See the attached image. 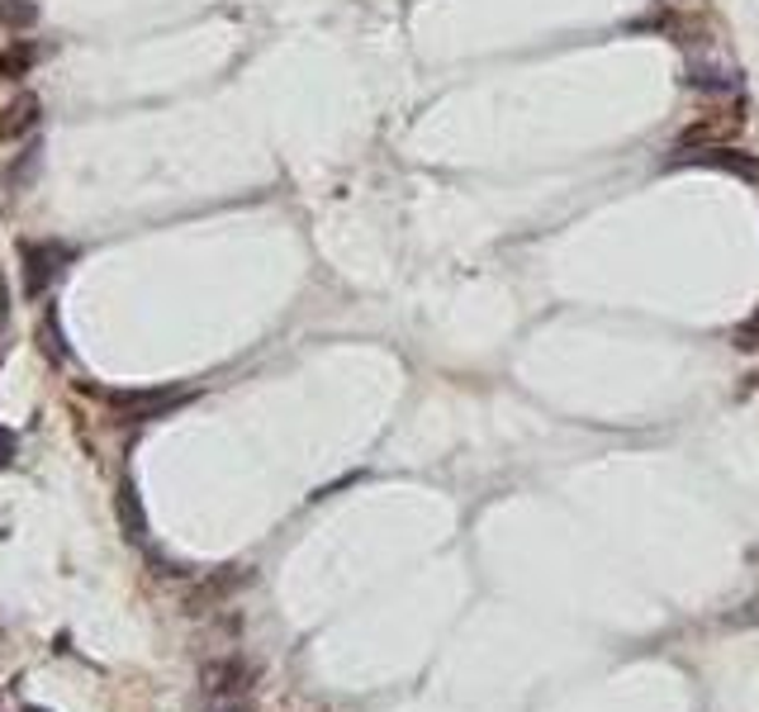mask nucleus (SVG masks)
Returning a JSON list of instances; mask_svg holds the SVG:
<instances>
[{
    "mask_svg": "<svg viewBox=\"0 0 759 712\" xmlns=\"http://www.w3.org/2000/svg\"><path fill=\"white\" fill-rule=\"evenodd\" d=\"M256 684V669L252 661H242V655H223V661H209L199 669V689H205L214 703H233Z\"/></svg>",
    "mask_w": 759,
    "mask_h": 712,
    "instance_id": "1",
    "label": "nucleus"
},
{
    "mask_svg": "<svg viewBox=\"0 0 759 712\" xmlns=\"http://www.w3.org/2000/svg\"><path fill=\"white\" fill-rule=\"evenodd\" d=\"M248 579H252L248 565H219V570H209L199 584H191V594H185V612H209V608L228 604V598H233Z\"/></svg>",
    "mask_w": 759,
    "mask_h": 712,
    "instance_id": "2",
    "label": "nucleus"
},
{
    "mask_svg": "<svg viewBox=\"0 0 759 712\" xmlns=\"http://www.w3.org/2000/svg\"><path fill=\"white\" fill-rule=\"evenodd\" d=\"M20 262H24V295L38 299L53 285L57 271L67 266V248H57V242H24Z\"/></svg>",
    "mask_w": 759,
    "mask_h": 712,
    "instance_id": "3",
    "label": "nucleus"
},
{
    "mask_svg": "<svg viewBox=\"0 0 759 712\" xmlns=\"http://www.w3.org/2000/svg\"><path fill=\"white\" fill-rule=\"evenodd\" d=\"M176 404H185V390H119L110 394V409L124 413V423H148V418H162Z\"/></svg>",
    "mask_w": 759,
    "mask_h": 712,
    "instance_id": "4",
    "label": "nucleus"
},
{
    "mask_svg": "<svg viewBox=\"0 0 759 712\" xmlns=\"http://www.w3.org/2000/svg\"><path fill=\"white\" fill-rule=\"evenodd\" d=\"M683 162H693V166H717V171H736L740 181H759V162L750 152H740V148H679L675 157V166Z\"/></svg>",
    "mask_w": 759,
    "mask_h": 712,
    "instance_id": "5",
    "label": "nucleus"
},
{
    "mask_svg": "<svg viewBox=\"0 0 759 712\" xmlns=\"http://www.w3.org/2000/svg\"><path fill=\"white\" fill-rule=\"evenodd\" d=\"M43 124L38 95H14L10 105H0V142H20Z\"/></svg>",
    "mask_w": 759,
    "mask_h": 712,
    "instance_id": "6",
    "label": "nucleus"
},
{
    "mask_svg": "<svg viewBox=\"0 0 759 712\" xmlns=\"http://www.w3.org/2000/svg\"><path fill=\"white\" fill-rule=\"evenodd\" d=\"M114 513H119V527L124 537L134 541V547H142L148 541V513H142V498H138V484L134 480H119V494H114Z\"/></svg>",
    "mask_w": 759,
    "mask_h": 712,
    "instance_id": "7",
    "label": "nucleus"
},
{
    "mask_svg": "<svg viewBox=\"0 0 759 712\" xmlns=\"http://www.w3.org/2000/svg\"><path fill=\"white\" fill-rule=\"evenodd\" d=\"M38 62V43H28V38H14L0 48V81H24L28 71H34Z\"/></svg>",
    "mask_w": 759,
    "mask_h": 712,
    "instance_id": "8",
    "label": "nucleus"
},
{
    "mask_svg": "<svg viewBox=\"0 0 759 712\" xmlns=\"http://www.w3.org/2000/svg\"><path fill=\"white\" fill-rule=\"evenodd\" d=\"M693 85V91H708V95H732L736 85H740V77L736 71H726V67H708V62H693L689 67V77H683Z\"/></svg>",
    "mask_w": 759,
    "mask_h": 712,
    "instance_id": "9",
    "label": "nucleus"
},
{
    "mask_svg": "<svg viewBox=\"0 0 759 712\" xmlns=\"http://www.w3.org/2000/svg\"><path fill=\"white\" fill-rule=\"evenodd\" d=\"M0 24L14 28V34L38 24V0H0Z\"/></svg>",
    "mask_w": 759,
    "mask_h": 712,
    "instance_id": "10",
    "label": "nucleus"
},
{
    "mask_svg": "<svg viewBox=\"0 0 759 712\" xmlns=\"http://www.w3.org/2000/svg\"><path fill=\"white\" fill-rule=\"evenodd\" d=\"M43 352H48L53 361H62V333H57V313L53 309L43 313Z\"/></svg>",
    "mask_w": 759,
    "mask_h": 712,
    "instance_id": "11",
    "label": "nucleus"
},
{
    "mask_svg": "<svg viewBox=\"0 0 759 712\" xmlns=\"http://www.w3.org/2000/svg\"><path fill=\"white\" fill-rule=\"evenodd\" d=\"M736 347H740V352H755V347H759V313H755L750 323L736 328Z\"/></svg>",
    "mask_w": 759,
    "mask_h": 712,
    "instance_id": "12",
    "label": "nucleus"
},
{
    "mask_svg": "<svg viewBox=\"0 0 759 712\" xmlns=\"http://www.w3.org/2000/svg\"><path fill=\"white\" fill-rule=\"evenodd\" d=\"M14 466V433L10 427H0V470Z\"/></svg>",
    "mask_w": 759,
    "mask_h": 712,
    "instance_id": "13",
    "label": "nucleus"
},
{
    "mask_svg": "<svg viewBox=\"0 0 759 712\" xmlns=\"http://www.w3.org/2000/svg\"><path fill=\"white\" fill-rule=\"evenodd\" d=\"M219 712H252V708H248V703H242V698H233V703H223Z\"/></svg>",
    "mask_w": 759,
    "mask_h": 712,
    "instance_id": "14",
    "label": "nucleus"
},
{
    "mask_svg": "<svg viewBox=\"0 0 759 712\" xmlns=\"http://www.w3.org/2000/svg\"><path fill=\"white\" fill-rule=\"evenodd\" d=\"M24 712H43V708H24Z\"/></svg>",
    "mask_w": 759,
    "mask_h": 712,
    "instance_id": "15",
    "label": "nucleus"
}]
</instances>
